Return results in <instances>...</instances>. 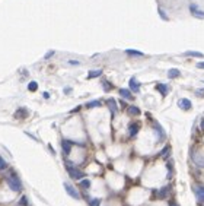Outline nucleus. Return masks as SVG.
<instances>
[{
    "instance_id": "4468645a",
    "label": "nucleus",
    "mask_w": 204,
    "mask_h": 206,
    "mask_svg": "<svg viewBox=\"0 0 204 206\" xmlns=\"http://www.w3.org/2000/svg\"><path fill=\"white\" fill-rule=\"evenodd\" d=\"M169 153H171V146L169 145H166L165 148L161 151V153H159V157L161 158H165V159H168V157H169Z\"/></svg>"
},
{
    "instance_id": "f3484780",
    "label": "nucleus",
    "mask_w": 204,
    "mask_h": 206,
    "mask_svg": "<svg viewBox=\"0 0 204 206\" xmlns=\"http://www.w3.org/2000/svg\"><path fill=\"white\" fill-rule=\"evenodd\" d=\"M168 192H169V187L165 186V187H162L161 190L157 192V194H159V197H161V199H165L166 194H168Z\"/></svg>"
},
{
    "instance_id": "cd10ccee",
    "label": "nucleus",
    "mask_w": 204,
    "mask_h": 206,
    "mask_svg": "<svg viewBox=\"0 0 204 206\" xmlns=\"http://www.w3.org/2000/svg\"><path fill=\"white\" fill-rule=\"evenodd\" d=\"M6 168H7V162L0 157V171H3V170H6Z\"/></svg>"
},
{
    "instance_id": "2eb2a0df",
    "label": "nucleus",
    "mask_w": 204,
    "mask_h": 206,
    "mask_svg": "<svg viewBox=\"0 0 204 206\" xmlns=\"http://www.w3.org/2000/svg\"><path fill=\"white\" fill-rule=\"evenodd\" d=\"M179 75H181V72L178 69H169V70H168V77H171V79H175V77H178Z\"/></svg>"
},
{
    "instance_id": "dca6fc26",
    "label": "nucleus",
    "mask_w": 204,
    "mask_h": 206,
    "mask_svg": "<svg viewBox=\"0 0 204 206\" xmlns=\"http://www.w3.org/2000/svg\"><path fill=\"white\" fill-rule=\"evenodd\" d=\"M166 168H168V178L172 177V174H174V161L172 159H168V164H166Z\"/></svg>"
},
{
    "instance_id": "9d476101",
    "label": "nucleus",
    "mask_w": 204,
    "mask_h": 206,
    "mask_svg": "<svg viewBox=\"0 0 204 206\" xmlns=\"http://www.w3.org/2000/svg\"><path fill=\"white\" fill-rule=\"evenodd\" d=\"M128 85H130V89H131L133 92H138V91H140V83L137 82L136 77H131L130 82H128Z\"/></svg>"
},
{
    "instance_id": "473e14b6",
    "label": "nucleus",
    "mask_w": 204,
    "mask_h": 206,
    "mask_svg": "<svg viewBox=\"0 0 204 206\" xmlns=\"http://www.w3.org/2000/svg\"><path fill=\"white\" fill-rule=\"evenodd\" d=\"M52 54H54V51H50V53H48V54H45V59H48V57H51Z\"/></svg>"
},
{
    "instance_id": "c9c22d12",
    "label": "nucleus",
    "mask_w": 204,
    "mask_h": 206,
    "mask_svg": "<svg viewBox=\"0 0 204 206\" xmlns=\"http://www.w3.org/2000/svg\"><path fill=\"white\" fill-rule=\"evenodd\" d=\"M44 98H50V94L48 92H44Z\"/></svg>"
},
{
    "instance_id": "393cba45",
    "label": "nucleus",
    "mask_w": 204,
    "mask_h": 206,
    "mask_svg": "<svg viewBox=\"0 0 204 206\" xmlns=\"http://www.w3.org/2000/svg\"><path fill=\"white\" fill-rule=\"evenodd\" d=\"M28 89L29 91H37V89H38V83H37V82H29Z\"/></svg>"
},
{
    "instance_id": "423d86ee",
    "label": "nucleus",
    "mask_w": 204,
    "mask_h": 206,
    "mask_svg": "<svg viewBox=\"0 0 204 206\" xmlns=\"http://www.w3.org/2000/svg\"><path fill=\"white\" fill-rule=\"evenodd\" d=\"M178 105H179L181 110H185V111H188L193 108V104H191V101L190 100H187V98H182V100L178 101Z\"/></svg>"
},
{
    "instance_id": "20e7f679",
    "label": "nucleus",
    "mask_w": 204,
    "mask_h": 206,
    "mask_svg": "<svg viewBox=\"0 0 204 206\" xmlns=\"http://www.w3.org/2000/svg\"><path fill=\"white\" fill-rule=\"evenodd\" d=\"M193 190H194V193H195V197H197V200L201 202V203H204V187H201V186H194V187H193Z\"/></svg>"
},
{
    "instance_id": "6ab92c4d",
    "label": "nucleus",
    "mask_w": 204,
    "mask_h": 206,
    "mask_svg": "<svg viewBox=\"0 0 204 206\" xmlns=\"http://www.w3.org/2000/svg\"><path fill=\"white\" fill-rule=\"evenodd\" d=\"M101 75H102V70H90L88 77H89V79H93V77H98V76H101Z\"/></svg>"
},
{
    "instance_id": "6e6552de",
    "label": "nucleus",
    "mask_w": 204,
    "mask_h": 206,
    "mask_svg": "<svg viewBox=\"0 0 204 206\" xmlns=\"http://www.w3.org/2000/svg\"><path fill=\"white\" fill-rule=\"evenodd\" d=\"M153 129L156 130L157 134H159V139H157V140H159V142H163L165 138H166V134H165V130L161 127V124H159V123H155V124H153Z\"/></svg>"
},
{
    "instance_id": "2f4dec72",
    "label": "nucleus",
    "mask_w": 204,
    "mask_h": 206,
    "mask_svg": "<svg viewBox=\"0 0 204 206\" xmlns=\"http://www.w3.org/2000/svg\"><path fill=\"white\" fill-rule=\"evenodd\" d=\"M70 64H75V66H77V64H79V62H76V60H70Z\"/></svg>"
},
{
    "instance_id": "f03ea898",
    "label": "nucleus",
    "mask_w": 204,
    "mask_h": 206,
    "mask_svg": "<svg viewBox=\"0 0 204 206\" xmlns=\"http://www.w3.org/2000/svg\"><path fill=\"white\" fill-rule=\"evenodd\" d=\"M66 168H67V173L73 180H82L83 178V171H80L79 168H76L71 162H66Z\"/></svg>"
},
{
    "instance_id": "72a5a7b5",
    "label": "nucleus",
    "mask_w": 204,
    "mask_h": 206,
    "mask_svg": "<svg viewBox=\"0 0 204 206\" xmlns=\"http://www.w3.org/2000/svg\"><path fill=\"white\" fill-rule=\"evenodd\" d=\"M169 206H178V205H176L174 200H171V202H169Z\"/></svg>"
},
{
    "instance_id": "0eeeda50",
    "label": "nucleus",
    "mask_w": 204,
    "mask_h": 206,
    "mask_svg": "<svg viewBox=\"0 0 204 206\" xmlns=\"http://www.w3.org/2000/svg\"><path fill=\"white\" fill-rule=\"evenodd\" d=\"M190 10H191V13L194 15L195 18H200V19H203V18H204V12H203V10H200L197 5H190Z\"/></svg>"
},
{
    "instance_id": "9b49d317",
    "label": "nucleus",
    "mask_w": 204,
    "mask_h": 206,
    "mask_svg": "<svg viewBox=\"0 0 204 206\" xmlns=\"http://www.w3.org/2000/svg\"><path fill=\"white\" fill-rule=\"evenodd\" d=\"M156 91L161 92L162 96H166V95H168V92H169V87L165 85V83H157V85H156Z\"/></svg>"
},
{
    "instance_id": "412c9836",
    "label": "nucleus",
    "mask_w": 204,
    "mask_h": 206,
    "mask_svg": "<svg viewBox=\"0 0 204 206\" xmlns=\"http://www.w3.org/2000/svg\"><path fill=\"white\" fill-rule=\"evenodd\" d=\"M99 105H101V102L98 100L90 101V102H88V104H86V107H88V108H93V107H99Z\"/></svg>"
},
{
    "instance_id": "f704fd0d",
    "label": "nucleus",
    "mask_w": 204,
    "mask_h": 206,
    "mask_svg": "<svg viewBox=\"0 0 204 206\" xmlns=\"http://www.w3.org/2000/svg\"><path fill=\"white\" fill-rule=\"evenodd\" d=\"M197 95H204V89L203 91H197Z\"/></svg>"
},
{
    "instance_id": "c756f323",
    "label": "nucleus",
    "mask_w": 204,
    "mask_h": 206,
    "mask_svg": "<svg viewBox=\"0 0 204 206\" xmlns=\"http://www.w3.org/2000/svg\"><path fill=\"white\" fill-rule=\"evenodd\" d=\"M197 67H198V69H204V62L197 63Z\"/></svg>"
},
{
    "instance_id": "c85d7f7f",
    "label": "nucleus",
    "mask_w": 204,
    "mask_h": 206,
    "mask_svg": "<svg viewBox=\"0 0 204 206\" xmlns=\"http://www.w3.org/2000/svg\"><path fill=\"white\" fill-rule=\"evenodd\" d=\"M104 88H105V91H109L111 89V85H109L108 82H104Z\"/></svg>"
},
{
    "instance_id": "aec40b11",
    "label": "nucleus",
    "mask_w": 204,
    "mask_h": 206,
    "mask_svg": "<svg viewBox=\"0 0 204 206\" xmlns=\"http://www.w3.org/2000/svg\"><path fill=\"white\" fill-rule=\"evenodd\" d=\"M128 113H130V114H133V115H138V114H140V108L131 105V107H128Z\"/></svg>"
},
{
    "instance_id": "bb28decb",
    "label": "nucleus",
    "mask_w": 204,
    "mask_h": 206,
    "mask_svg": "<svg viewBox=\"0 0 204 206\" xmlns=\"http://www.w3.org/2000/svg\"><path fill=\"white\" fill-rule=\"evenodd\" d=\"M127 54H130V56H143L142 51H137V50H127Z\"/></svg>"
},
{
    "instance_id": "a211bd4d",
    "label": "nucleus",
    "mask_w": 204,
    "mask_h": 206,
    "mask_svg": "<svg viewBox=\"0 0 204 206\" xmlns=\"http://www.w3.org/2000/svg\"><path fill=\"white\" fill-rule=\"evenodd\" d=\"M193 158H194L193 161H194L198 167H204V158H203V157H197V155H194Z\"/></svg>"
},
{
    "instance_id": "4be33fe9",
    "label": "nucleus",
    "mask_w": 204,
    "mask_h": 206,
    "mask_svg": "<svg viewBox=\"0 0 204 206\" xmlns=\"http://www.w3.org/2000/svg\"><path fill=\"white\" fill-rule=\"evenodd\" d=\"M80 186L83 187V189H89V187H90V181L88 180V178H82V180H80Z\"/></svg>"
},
{
    "instance_id": "f8f14e48",
    "label": "nucleus",
    "mask_w": 204,
    "mask_h": 206,
    "mask_svg": "<svg viewBox=\"0 0 204 206\" xmlns=\"http://www.w3.org/2000/svg\"><path fill=\"white\" fill-rule=\"evenodd\" d=\"M107 104H108L111 113H112V114H115V113H117V110H118V107H117V102H115L114 98H109V100L107 101Z\"/></svg>"
},
{
    "instance_id": "5701e85b",
    "label": "nucleus",
    "mask_w": 204,
    "mask_h": 206,
    "mask_svg": "<svg viewBox=\"0 0 204 206\" xmlns=\"http://www.w3.org/2000/svg\"><path fill=\"white\" fill-rule=\"evenodd\" d=\"M185 56H193V57H203V53H198V51H187Z\"/></svg>"
},
{
    "instance_id": "b1692460",
    "label": "nucleus",
    "mask_w": 204,
    "mask_h": 206,
    "mask_svg": "<svg viewBox=\"0 0 204 206\" xmlns=\"http://www.w3.org/2000/svg\"><path fill=\"white\" fill-rule=\"evenodd\" d=\"M99 205H101V199H98V197L89 200V206H99Z\"/></svg>"
},
{
    "instance_id": "ddd939ff",
    "label": "nucleus",
    "mask_w": 204,
    "mask_h": 206,
    "mask_svg": "<svg viewBox=\"0 0 204 206\" xmlns=\"http://www.w3.org/2000/svg\"><path fill=\"white\" fill-rule=\"evenodd\" d=\"M120 95L123 96V98H125V100H133V94H131L130 89H124V88H121V89H120Z\"/></svg>"
},
{
    "instance_id": "7c9ffc66",
    "label": "nucleus",
    "mask_w": 204,
    "mask_h": 206,
    "mask_svg": "<svg viewBox=\"0 0 204 206\" xmlns=\"http://www.w3.org/2000/svg\"><path fill=\"white\" fill-rule=\"evenodd\" d=\"M200 129H201V130L204 132V119L201 120V121H200Z\"/></svg>"
},
{
    "instance_id": "7ed1b4c3",
    "label": "nucleus",
    "mask_w": 204,
    "mask_h": 206,
    "mask_svg": "<svg viewBox=\"0 0 204 206\" xmlns=\"http://www.w3.org/2000/svg\"><path fill=\"white\" fill-rule=\"evenodd\" d=\"M64 189H66V192H67V194L70 197H73V199H76V200H79L80 199V194H79V192H77L75 187L71 186L70 183H64Z\"/></svg>"
},
{
    "instance_id": "39448f33",
    "label": "nucleus",
    "mask_w": 204,
    "mask_h": 206,
    "mask_svg": "<svg viewBox=\"0 0 204 206\" xmlns=\"http://www.w3.org/2000/svg\"><path fill=\"white\" fill-rule=\"evenodd\" d=\"M71 146H73V142H70V140H67V139L61 140V149H63V152H64V155H70Z\"/></svg>"
},
{
    "instance_id": "1a4fd4ad",
    "label": "nucleus",
    "mask_w": 204,
    "mask_h": 206,
    "mask_svg": "<svg viewBox=\"0 0 204 206\" xmlns=\"http://www.w3.org/2000/svg\"><path fill=\"white\" fill-rule=\"evenodd\" d=\"M138 130H140V124H138V123H131V124L128 126V134H130L131 138H134V136L138 133Z\"/></svg>"
},
{
    "instance_id": "a878e982",
    "label": "nucleus",
    "mask_w": 204,
    "mask_h": 206,
    "mask_svg": "<svg viewBox=\"0 0 204 206\" xmlns=\"http://www.w3.org/2000/svg\"><path fill=\"white\" fill-rule=\"evenodd\" d=\"M19 206H28V197L25 196H22L20 197V200H19Z\"/></svg>"
},
{
    "instance_id": "f257e3e1",
    "label": "nucleus",
    "mask_w": 204,
    "mask_h": 206,
    "mask_svg": "<svg viewBox=\"0 0 204 206\" xmlns=\"http://www.w3.org/2000/svg\"><path fill=\"white\" fill-rule=\"evenodd\" d=\"M7 184L12 189V192H20L22 190V181H20L19 176L16 173H13V171L7 176Z\"/></svg>"
}]
</instances>
